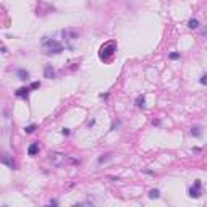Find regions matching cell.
Listing matches in <instances>:
<instances>
[{
  "mask_svg": "<svg viewBox=\"0 0 207 207\" xmlns=\"http://www.w3.org/2000/svg\"><path fill=\"white\" fill-rule=\"evenodd\" d=\"M50 162H52L53 167H63L65 163H67V159L68 155L62 154V152H50Z\"/></svg>",
  "mask_w": 207,
  "mask_h": 207,
  "instance_id": "obj_3",
  "label": "cell"
},
{
  "mask_svg": "<svg viewBox=\"0 0 207 207\" xmlns=\"http://www.w3.org/2000/svg\"><path fill=\"white\" fill-rule=\"evenodd\" d=\"M120 125H121V123H120V121H113V125H112V130L115 131L116 128H120Z\"/></svg>",
  "mask_w": 207,
  "mask_h": 207,
  "instance_id": "obj_20",
  "label": "cell"
},
{
  "mask_svg": "<svg viewBox=\"0 0 207 207\" xmlns=\"http://www.w3.org/2000/svg\"><path fill=\"white\" fill-rule=\"evenodd\" d=\"M44 78H47V79L55 78V70H53L52 65H46V68H44Z\"/></svg>",
  "mask_w": 207,
  "mask_h": 207,
  "instance_id": "obj_6",
  "label": "cell"
},
{
  "mask_svg": "<svg viewBox=\"0 0 207 207\" xmlns=\"http://www.w3.org/2000/svg\"><path fill=\"white\" fill-rule=\"evenodd\" d=\"M201 186H202V185H201V180H196V181H194V185L191 186L189 191H188L191 197H194V199L201 197V194H202V191H201Z\"/></svg>",
  "mask_w": 207,
  "mask_h": 207,
  "instance_id": "obj_5",
  "label": "cell"
},
{
  "mask_svg": "<svg viewBox=\"0 0 207 207\" xmlns=\"http://www.w3.org/2000/svg\"><path fill=\"white\" fill-rule=\"evenodd\" d=\"M29 91H31V88H20L16 92H15V95H16V97H20V99H28Z\"/></svg>",
  "mask_w": 207,
  "mask_h": 207,
  "instance_id": "obj_8",
  "label": "cell"
},
{
  "mask_svg": "<svg viewBox=\"0 0 207 207\" xmlns=\"http://www.w3.org/2000/svg\"><path fill=\"white\" fill-rule=\"evenodd\" d=\"M144 104H146V99H144L142 95H139V97L136 99V105L138 107H144Z\"/></svg>",
  "mask_w": 207,
  "mask_h": 207,
  "instance_id": "obj_14",
  "label": "cell"
},
{
  "mask_svg": "<svg viewBox=\"0 0 207 207\" xmlns=\"http://www.w3.org/2000/svg\"><path fill=\"white\" fill-rule=\"evenodd\" d=\"M39 88H41V83H39V81H34V83L31 84V91L32 89H39Z\"/></svg>",
  "mask_w": 207,
  "mask_h": 207,
  "instance_id": "obj_19",
  "label": "cell"
},
{
  "mask_svg": "<svg viewBox=\"0 0 207 207\" xmlns=\"http://www.w3.org/2000/svg\"><path fill=\"white\" fill-rule=\"evenodd\" d=\"M42 52L46 55H58V53L63 52V46L58 41H55V39L44 37L42 39Z\"/></svg>",
  "mask_w": 207,
  "mask_h": 207,
  "instance_id": "obj_1",
  "label": "cell"
},
{
  "mask_svg": "<svg viewBox=\"0 0 207 207\" xmlns=\"http://www.w3.org/2000/svg\"><path fill=\"white\" fill-rule=\"evenodd\" d=\"M149 197H151V199H159V197H160V191L159 189H151L149 191Z\"/></svg>",
  "mask_w": 207,
  "mask_h": 207,
  "instance_id": "obj_12",
  "label": "cell"
},
{
  "mask_svg": "<svg viewBox=\"0 0 207 207\" xmlns=\"http://www.w3.org/2000/svg\"><path fill=\"white\" fill-rule=\"evenodd\" d=\"M94 125H95V120H91V121L88 123V126H89V128H91V126H94Z\"/></svg>",
  "mask_w": 207,
  "mask_h": 207,
  "instance_id": "obj_23",
  "label": "cell"
},
{
  "mask_svg": "<svg viewBox=\"0 0 207 207\" xmlns=\"http://www.w3.org/2000/svg\"><path fill=\"white\" fill-rule=\"evenodd\" d=\"M110 159H112V154H104V155H100V157H99V163H104V162H107V160H110Z\"/></svg>",
  "mask_w": 207,
  "mask_h": 207,
  "instance_id": "obj_13",
  "label": "cell"
},
{
  "mask_svg": "<svg viewBox=\"0 0 207 207\" xmlns=\"http://www.w3.org/2000/svg\"><path fill=\"white\" fill-rule=\"evenodd\" d=\"M199 83H201L202 86H207V73H206V74H202V76L199 78Z\"/></svg>",
  "mask_w": 207,
  "mask_h": 207,
  "instance_id": "obj_17",
  "label": "cell"
},
{
  "mask_svg": "<svg viewBox=\"0 0 207 207\" xmlns=\"http://www.w3.org/2000/svg\"><path fill=\"white\" fill-rule=\"evenodd\" d=\"M188 28H191V29H197V28H199V21H197L196 18H191L189 23H188Z\"/></svg>",
  "mask_w": 207,
  "mask_h": 207,
  "instance_id": "obj_11",
  "label": "cell"
},
{
  "mask_svg": "<svg viewBox=\"0 0 207 207\" xmlns=\"http://www.w3.org/2000/svg\"><path fill=\"white\" fill-rule=\"evenodd\" d=\"M115 52H116V42L115 41H107L99 50V58L102 62H110L115 55Z\"/></svg>",
  "mask_w": 207,
  "mask_h": 207,
  "instance_id": "obj_2",
  "label": "cell"
},
{
  "mask_svg": "<svg viewBox=\"0 0 207 207\" xmlns=\"http://www.w3.org/2000/svg\"><path fill=\"white\" fill-rule=\"evenodd\" d=\"M168 57H170V60H178L180 57H181V53H178V52H172Z\"/></svg>",
  "mask_w": 207,
  "mask_h": 207,
  "instance_id": "obj_16",
  "label": "cell"
},
{
  "mask_svg": "<svg viewBox=\"0 0 207 207\" xmlns=\"http://www.w3.org/2000/svg\"><path fill=\"white\" fill-rule=\"evenodd\" d=\"M39 151H41V147H39V142H32V144H29V147H28V154L31 155V157L37 155V154H39Z\"/></svg>",
  "mask_w": 207,
  "mask_h": 207,
  "instance_id": "obj_7",
  "label": "cell"
},
{
  "mask_svg": "<svg viewBox=\"0 0 207 207\" xmlns=\"http://www.w3.org/2000/svg\"><path fill=\"white\" fill-rule=\"evenodd\" d=\"M62 134H63V136H68V134H70V130H68V128H63V130H62Z\"/></svg>",
  "mask_w": 207,
  "mask_h": 207,
  "instance_id": "obj_21",
  "label": "cell"
},
{
  "mask_svg": "<svg viewBox=\"0 0 207 207\" xmlns=\"http://www.w3.org/2000/svg\"><path fill=\"white\" fill-rule=\"evenodd\" d=\"M2 163L7 165V167H10V168H16V163H15V160H11L8 154H4V157H2Z\"/></svg>",
  "mask_w": 207,
  "mask_h": 207,
  "instance_id": "obj_10",
  "label": "cell"
},
{
  "mask_svg": "<svg viewBox=\"0 0 207 207\" xmlns=\"http://www.w3.org/2000/svg\"><path fill=\"white\" fill-rule=\"evenodd\" d=\"M152 125H155V126H159V125H160V120H152Z\"/></svg>",
  "mask_w": 207,
  "mask_h": 207,
  "instance_id": "obj_22",
  "label": "cell"
},
{
  "mask_svg": "<svg viewBox=\"0 0 207 207\" xmlns=\"http://www.w3.org/2000/svg\"><path fill=\"white\" fill-rule=\"evenodd\" d=\"M62 37L65 39V42H74V41L79 37V32L74 28H67V29L62 31Z\"/></svg>",
  "mask_w": 207,
  "mask_h": 207,
  "instance_id": "obj_4",
  "label": "cell"
},
{
  "mask_svg": "<svg viewBox=\"0 0 207 207\" xmlns=\"http://www.w3.org/2000/svg\"><path fill=\"white\" fill-rule=\"evenodd\" d=\"M191 134H193V136H196V138H199V136H201L199 128H193V130H191Z\"/></svg>",
  "mask_w": 207,
  "mask_h": 207,
  "instance_id": "obj_18",
  "label": "cell"
},
{
  "mask_svg": "<svg viewBox=\"0 0 207 207\" xmlns=\"http://www.w3.org/2000/svg\"><path fill=\"white\" fill-rule=\"evenodd\" d=\"M34 131H36V125H29V126L25 128V133L26 134H31V133H34Z\"/></svg>",
  "mask_w": 207,
  "mask_h": 207,
  "instance_id": "obj_15",
  "label": "cell"
},
{
  "mask_svg": "<svg viewBox=\"0 0 207 207\" xmlns=\"http://www.w3.org/2000/svg\"><path fill=\"white\" fill-rule=\"evenodd\" d=\"M16 76L20 81H28L29 79V73L25 70V68H18L16 70Z\"/></svg>",
  "mask_w": 207,
  "mask_h": 207,
  "instance_id": "obj_9",
  "label": "cell"
}]
</instances>
